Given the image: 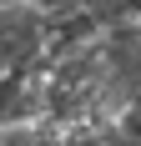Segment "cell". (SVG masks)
<instances>
[{
	"label": "cell",
	"instance_id": "obj_2",
	"mask_svg": "<svg viewBox=\"0 0 141 146\" xmlns=\"http://www.w3.org/2000/svg\"><path fill=\"white\" fill-rule=\"evenodd\" d=\"M86 5H91V10H96L101 20H106V25H116V20H121V5H126V0H86Z\"/></svg>",
	"mask_w": 141,
	"mask_h": 146
},
{
	"label": "cell",
	"instance_id": "obj_1",
	"mask_svg": "<svg viewBox=\"0 0 141 146\" xmlns=\"http://www.w3.org/2000/svg\"><path fill=\"white\" fill-rule=\"evenodd\" d=\"M0 146H66V126L51 116H30L15 126H0Z\"/></svg>",
	"mask_w": 141,
	"mask_h": 146
},
{
	"label": "cell",
	"instance_id": "obj_3",
	"mask_svg": "<svg viewBox=\"0 0 141 146\" xmlns=\"http://www.w3.org/2000/svg\"><path fill=\"white\" fill-rule=\"evenodd\" d=\"M5 5H15V0H0V10H5Z\"/></svg>",
	"mask_w": 141,
	"mask_h": 146
}]
</instances>
